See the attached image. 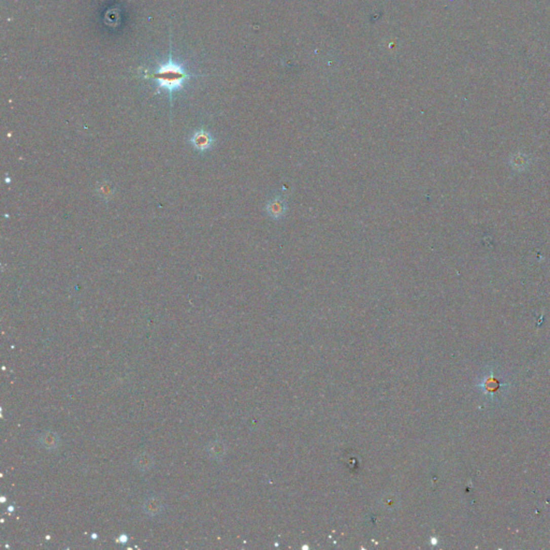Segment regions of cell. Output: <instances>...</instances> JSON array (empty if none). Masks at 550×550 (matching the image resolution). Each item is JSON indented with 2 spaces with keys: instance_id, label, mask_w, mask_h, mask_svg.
I'll return each instance as SVG.
<instances>
[{
  "instance_id": "obj_4",
  "label": "cell",
  "mask_w": 550,
  "mask_h": 550,
  "mask_svg": "<svg viewBox=\"0 0 550 550\" xmlns=\"http://www.w3.org/2000/svg\"><path fill=\"white\" fill-rule=\"evenodd\" d=\"M142 509H143L144 512L146 514V515H149L151 517H154V516L159 515V514L162 511V509H164V505H162V503H161V501L159 499L150 498L145 502H144Z\"/></svg>"
},
{
  "instance_id": "obj_2",
  "label": "cell",
  "mask_w": 550,
  "mask_h": 550,
  "mask_svg": "<svg viewBox=\"0 0 550 550\" xmlns=\"http://www.w3.org/2000/svg\"><path fill=\"white\" fill-rule=\"evenodd\" d=\"M189 142L197 152H206L209 151L214 144V138L210 132L204 129H199L195 131L192 137L189 138Z\"/></svg>"
},
{
  "instance_id": "obj_5",
  "label": "cell",
  "mask_w": 550,
  "mask_h": 550,
  "mask_svg": "<svg viewBox=\"0 0 550 550\" xmlns=\"http://www.w3.org/2000/svg\"><path fill=\"white\" fill-rule=\"evenodd\" d=\"M153 465H154V458L146 453L139 455L136 460H134V466L141 472H146L151 470Z\"/></svg>"
},
{
  "instance_id": "obj_1",
  "label": "cell",
  "mask_w": 550,
  "mask_h": 550,
  "mask_svg": "<svg viewBox=\"0 0 550 550\" xmlns=\"http://www.w3.org/2000/svg\"><path fill=\"white\" fill-rule=\"evenodd\" d=\"M193 77L196 76L189 75L182 64L173 60L171 53L167 62L159 65L155 72L146 76L148 79L155 80L159 88L166 89L169 93L171 102H172V94L181 91L186 81Z\"/></svg>"
},
{
  "instance_id": "obj_3",
  "label": "cell",
  "mask_w": 550,
  "mask_h": 550,
  "mask_svg": "<svg viewBox=\"0 0 550 550\" xmlns=\"http://www.w3.org/2000/svg\"><path fill=\"white\" fill-rule=\"evenodd\" d=\"M286 202L281 197H275L272 200H270L267 204V212L270 217L278 219L283 217L286 213Z\"/></svg>"
},
{
  "instance_id": "obj_6",
  "label": "cell",
  "mask_w": 550,
  "mask_h": 550,
  "mask_svg": "<svg viewBox=\"0 0 550 550\" xmlns=\"http://www.w3.org/2000/svg\"><path fill=\"white\" fill-rule=\"evenodd\" d=\"M40 444L47 449H55L59 446L60 439L54 432H46L39 438Z\"/></svg>"
}]
</instances>
